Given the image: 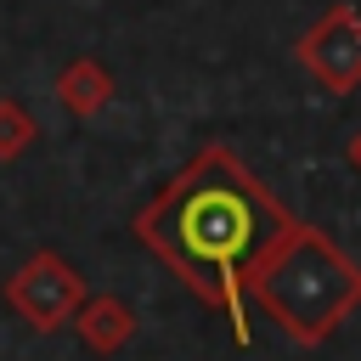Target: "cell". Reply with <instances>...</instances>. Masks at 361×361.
Masks as SVG:
<instances>
[{"instance_id": "obj_8", "label": "cell", "mask_w": 361, "mask_h": 361, "mask_svg": "<svg viewBox=\"0 0 361 361\" xmlns=\"http://www.w3.org/2000/svg\"><path fill=\"white\" fill-rule=\"evenodd\" d=\"M344 158H350V169H355V175H361V130H355V135H350V141H344Z\"/></svg>"}, {"instance_id": "obj_4", "label": "cell", "mask_w": 361, "mask_h": 361, "mask_svg": "<svg viewBox=\"0 0 361 361\" xmlns=\"http://www.w3.org/2000/svg\"><path fill=\"white\" fill-rule=\"evenodd\" d=\"M293 56H299V68H305L322 90H333V96L361 90V11L344 6V0L327 6V11L299 34Z\"/></svg>"}, {"instance_id": "obj_3", "label": "cell", "mask_w": 361, "mask_h": 361, "mask_svg": "<svg viewBox=\"0 0 361 361\" xmlns=\"http://www.w3.org/2000/svg\"><path fill=\"white\" fill-rule=\"evenodd\" d=\"M6 305H11L34 333L73 327V310L85 305V276H79L56 248H34V254L6 276Z\"/></svg>"}, {"instance_id": "obj_2", "label": "cell", "mask_w": 361, "mask_h": 361, "mask_svg": "<svg viewBox=\"0 0 361 361\" xmlns=\"http://www.w3.org/2000/svg\"><path fill=\"white\" fill-rule=\"evenodd\" d=\"M248 299L305 350L327 344L361 310V259H350L322 226L293 220L276 248L254 265Z\"/></svg>"}, {"instance_id": "obj_6", "label": "cell", "mask_w": 361, "mask_h": 361, "mask_svg": "<svg viewBox=\"0 0 361 361\" xmlns=\"http://www.w3.org/2000/svg\"><path fill=\"white\" fill-rule=\"evenodd\" d=\"M56 102H62L73 118H96V113L113 102V73H107V62H96V56L62 62V68H56Z\"/></svg>"}, {"instance_id": "obj_7", "label": "cell", "mask_w": 361, "mask_h": 361, "mask_svg": "<svg viewBox=\"0 0 361 361\" xmlns=\"http://www.w3.org/2000/svg\"><path fill=\"white\" fill-rule=\"evenodd\" d=\"M39 141V124H34V113L23 107V102H11V96H0V164H17L28 147Z\"/></svg>"}, {"instance_id": "obj_5", "label": "cell", "mask_w": 361, "mask_h": 361, "mask_svg": "<svg viewBox=\"0 0 361 361\" xmlns=\"http://www.w3.org/2000/svg\"><path fill=\"white\" fill-rule=\"evenodd\" d=\"M135 310L118 299V293H85V305L73 310V333L90 355H118L130 338H135Z\"/></svg>"}, {"instance_id": "obj_1", "label": "cell", "mask_w": 361, "mask_h": 361, "mask_svg": "<svg viewBox=\"0 0 361 361\" xmlns=\"http://www.w3.org/2000/svg\"><path fill=\"white\" fill-rule=\"evenodd\" d=\"M293 226L282 197L226 147L203 141L130 220L135 243L158 254L186 293L231 322V338L248 344V276Z\"/></svg>"}]
</instances>
